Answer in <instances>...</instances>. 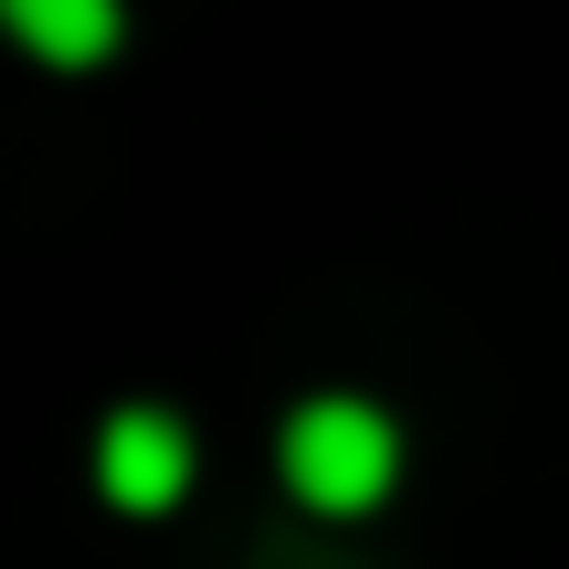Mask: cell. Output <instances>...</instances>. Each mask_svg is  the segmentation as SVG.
I'll return each instance as SVG.
<instances>
[{"mask_svg": "<svg viewBox=\"0 0 569 569\" xmlns=\"http://www.w3.org/2000/svg\"><path fill=\"white\" fill-rule=\"evenodd\" d=\"M390 475H401V422H390L380 401H306L296 422H284V486L317 517L380 507Z\"/></svg>", "mask_w": 569, "mask_h": 569, "instance_id": "6da1fadb", "label": "cell"}, {"mask_svg": "<svg viewBox=\"0 0 569 569\" xmlns=\"http://www.w3.org/2000/svg\"><path fill=\"white\" fill-rule=\"evenodd\" d=\"M96 486L117 496L127 517L180 507V486H190V432L169 422V411H117V422L96 432Z\"/></svg>", "mask_w": 569, "mask_h": 569, "instance_id": "7a4b0ae2", "label": "cell"}, {"mask_svg": "<svg viewBox=\"0 0 569 569\" xmlns=\"http://www.w3.org/2000/svg\"><path fill=\"white\" fill-rule=\"evenodd\" d=\"M0 21H11V42L42 53V63H106L127 11L117 0H0Z\"/></svg>", "mask_w": 569, "mask_h": 569, "instance_id": "3957f363", "label": "cell"}]
</instances>
